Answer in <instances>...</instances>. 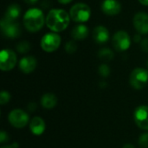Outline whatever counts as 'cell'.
Listing matches in <instances>:
<instances>
[{
    "label": "cell",
    "instance_id": "6da1fadb",
    "mask_svg": "<svg viewBox=\"0 0 148 148\" xmlns=\"http://www.w3.org/2000/svg\"><path fill=\"white\" fill-rule=\"evenodd\" d=\"M70 19V16L66 10L62 9H52L49 11L45 18V23L50 30L58 33L68 28Z\"/></svg>",
    "mask_w": 148,
    "mask_h": 148
},
{
    "label": "cell",
    "instance_id": "7a4b0ae2",
    "mask_svg": "<svg viewBox=\"0 0 148 148\" xmlns=\"http://www.w3.org/2000/svg\"><path fill=\"white\" fill-rule=\"evenodd\" d=\"M23 25L29 32H36L40 30L44 23L45 18L42 10L37 8H31L28 10L23 17Z\"/></svg>",
    "mask_w": 148,
    "mask_h": 148
},
{
    "label": "cell",
    "instance_id": "3957f363",
    "mask_svg": "<svg viewBox=\"0 0 148 148\" xmlns=\"http://www.w3.org/2000/svg\"><path fill=\"white\" fill-rule=\"evenodd\" d=\"M69 16L76 23H85L91 16V9L87 3H77L71 7Z\"/></svg>",
    "mask_w": 148,
    "mask_h": 148
},
{
    "label": "cell",
    "instance_id": "277c9868",
    "mask_svg": "<svg viewBox=\"0 0 148 148\" xmlns=\"http://www.w3.org/2000/svg\"><path fill=\"white\" fill-rule=\"evenodd\" d=\"M40 45L45 52H54L61 45V36L56 32L47 33L42 37Z\"/></svg>",
    "mask_w": 148,
    "mask_h": 148
},
{
    "label": "cell",
    "instance_id": "5b68a950",
    "mask_svg": "<svg viewBox=\"0 0 148 148\" xmlns=\"http://www.w3.org/2000/svg\"><path fill=\"white\" fill-rule=\"evenodd\" d=\"M148 82V71L143 68L134 69L129 78L130 85L135 89H142Z\"/></svg>",
    "mask_w": 148,
    "mask_h": 148
},
{
    "label": "cell",
    "instance_id": "8992f818",
    "mask_svg": "<svg viewBox=\"0 0 148 148\" xmlns=\"http://www.w3.org/2000/svg\"><path fill=\"white\" fill-rule=\"evenodd\" d=\"M112 43L114 48L120 52L126 51L130 48L131 38L127 31L119 30L117 31L112 38Z\"/></svg>",
    "mask_w": 148,
    "mask_h": 148
},
{
    "label": "cell",
    "instance_id": "52a82bcc",
    "mask_svg": "<svg viewBox=\"0 0 148 148\" xmlns=\"http://www.w3.org/2000/svg\"><path fill=\"white\" fill-rule=\"evenodd\" d=\"M16 53L9 49H3L0 53V69L2 71H10L16 64Z\"/></svg>",
    "mask_w": 148,
    "mask_h": 148
},
{
    "label": "cell",
    "instance_id": "ba28073f",
    "mask_svg": "<svg viewBox=\"0 0 148 148\" xmlns=\"http://www.w3.org/2000/svg\"><path fill=\"white\" fill-rule=\"evenodd\" d=\"M9 122L16 128H23L29 122V115L21 109L12 110L8 116Z\"/></svg>",
    "mask_w": 148,
    "mask_h": 148
},
{
    "label": "cell",
    "instance_id": "9c48e42d",
    "mask_svg": "<svg viewBox=\"0 0 148 148\" xmlns=\"http://www.w3.org/2000/svg\"><path fill=\"white\" fill-rule=\"evenodd\" d=\"M0 26H1V30H2L3 35L6 37L16 38L20 36L22 34L21 26L16 22L10 23V22L5 21L4 19H2L0 23Z\"/></svg>",
    "mask_w": 148,
    "mask_h": 148
},
{
    "label": "cell",
    "instance_id": "30bf717a",
    "mask_svg": "<svg viewBox=\"0 0 148 148\" xmlns=\"http://www.w3.org/2000/svg\"><path fill=\"white\" fill-rule=\"evenodd\" d=\"M134 118L136 125L140 129L148 131V106L138 107L134 111Z\"/></svg>",
    "mask_w": 148,
    "mask_h": 148
},
{
    "label": "cell",
    "instance_id": "8fae6325",
    "mask_svg": "<svg viewBox=\"0 0 148 148\" xmlns=\"http://www.w3.org/2000/svg\"><path fill=\"white\" fill-rule=\"evenodd\" d=\"M134 26L139 34H148V14L145 12L136 13L134 16Z\"/></svg>",
    "mask_w": 148,
    "mask_h": 148
},
{
    "label": "cell",
    "instance_id": "7c38bea8",
    "mask_svg": "<svg viewBox=\"0 0 148 148\" xmlns=\"http://www.w3.org/2000/svg\"><path fill=\"white\" fill-rule=\"evenodd\" d=\"M101 10L108 16H115L121 12V4L118 0H104L101 3Z\"/></svg>",
    "mask_w": 148,
    "mask_h": 148
},
{
    "label": "cell",
    "instance_id": "4fadbf2b",
    "mask_svg": "<svg viewBox=\"0 0 148 148\" xmlns=\"http://www.w3.org/2000/svg\"><path fill=\"white\" fill-rule=\"evenodd\" d=\"M37 65V61L34 56H28L23 57L19 61V69L24 74H29L33 72Z\"/></svg>",
    "mask_w": 148,
    "mask_h": 148
},
{
    "label": "cell",
    "instance_id": "5bb4252c",
    "mask_svg": "<svg viewBox=\"0 0 148 148\" xmlns=\"http://www.w3.org/2000/svg\"><path fill=\"white\" fill-rule=\"evenodd\" d=\"M93 38L97 43H100V44L105 43L110 38L109 31L105 26L98 25L93 30Z\"/></svg>",
    "mask_w": 148,
    "mask_h": 148
},
{
    "label": "cell",
    "instance_id": "9a60e30c",
    "mask_svg": "<svg viewBox=\"0 0 148 148\" xmlns=\"http://www.w3.org/2000/svg\"><path fill=\"white\" fill-rule=\"evenodd\" d=\"M21 11H22V9L19 4L11 3L7 7L3 19H4L7 22H10V23H14L20 16Z\"/></svg>",
    "mask_w": 148,
    "mask_h": 148
},
{
    "label": "cell",
    "instance_id": "2e32d148",
    "mask_svg": "<svg viewBox=\"0 0 148 148\" xmlns=\"http://www.w3.org/2000/svg\"><path fill=\"white\" fill-rule=\"evenodd\" d=\"M46 128V125L44 121L40 117H34L29 123V129L31 133L36 136L42 135Z\"/></svg>",
    "mask_w": 148,
    "mask_h": 148
},
{
    "label": "cell",
    "instance_id": "e0dca14e",
    "mask_svg": "<svg viewBox=\"0 0 148 148\" xmlns=\"http://www.w3.org/2000/svg\"><path fill=\"white\" fill-rule=\"evenodd\" d=\"M71 36L75 41H81L88 36V29L84 24H78L75 26L71 31Z\"/></svg>",
    "mask_w": 148,
    "mask_h": 148
},
{
    "label": "cell",
    "instance_id": "ac0fdd59",
    "mask_svg": "<svg viewBox=\"0 0 148 148\" xmlns=\"http://www.w3.org/2000/svg\"><path fill=\"white\" fill-rule=\"evenodd\" d=\"M41 104L45 109H52L57 104V98L52 93H46L41 98Z\"/></svg>",
    "mask_w": 148,
    "mask_h": 148
},
{
    "label": "cell",
    "instance_id": "d6986e66",
    "mask_svg": "<svg viewBox=\"0 0 148 148\" xmlns=\"http://www.w3.org/2000/svg\"><path fill=\"white\" fill-rule=\"evenodd\" d=\"M98 56H99V58L101 60H102L104 62H110V61H112L114 59V52L110 49L103 48V49L99 50Z\"/></svg>",
    "mask_w": 148,
    "mask_h": 148
},
{
    "label": "cell",
    "instance_id": "ffe728a7",
    "mask_svg": "<svg viewBox=\"0 0 148 148\" xmlns=\"http://www.w3.org/2000/svg\"><path fill=\"white\" fill-rule=\"evenodd\" d=\"M31 45L28 41H22L17 43L16 45V50L21 54H26L30 50Z\"/></svg>",
    "mask_w": 148,
    "mask_h": 148
},
{
    "label": "cell",
    "instance_id": "44dd1931",
    "mask_svg": "<svg viewBox=\"0 0 148 148\" xmlns=\"http://www.w3.org/2000/svg\"><path fill=\"white\" fill-rule=\"evenodd\" d=\"M65 50L68 54H74L77 50V44L75 40L68 41L65 44Z\"/></svg>",
    "mask_w": 148,
    "mask_h": 148
},
{
    "label": "cell",
    "instance_id": "7402d4cb",
    "mask_svg": "<svg viewBox=\"0 0 148 148\" xmlns=\"http://www.w3.org/2000/svg\"><path fill=\"white\" fill-rule=\"evenodd\" d=\"M98 71H99V74L101 75V76H102V77H104V78L109 76L110 72H111L109 66L107 65V64H105V63L100 65V67H99V69H98Z\"/></svg>",
    "mask_w": 148,
    "mask_h": 148
},
{
    "label": "cell",
    "instance_id": "603a6c76",
    "mask_svg": "<svg viewBox=\"0 0 148 148\" xmlns=\"http://www.w3.org/2000/svg\"><path fill=\"white\" fill-rule=\"evenodd\" d=\"M10 101V95L8 91L3 90L0 94V104L4 105L7 104Z\"/></svg>",
    "mask_w": 148,
    "mask_h": 148
},
{
    "label": "cell",
    "instance_id": "cb8c5ba5",
    "mask_svg": "<svg viewBox=\"0 0 148 148\" xmlns=\"http://www.w3.org/2000/svg\"><path fill=\"white\" fill-rule=\"evenodd\" d=\"M139 145L142 148H148V133L142 134L139 137Z\"/></svg>",
    "mask_w": 148,
    "mask_h": 148
},
{
    "label": "cell",
    "instance_id": "d4e9b609",
    "mask_svg": "<svg viewBox=\"0 0 148 148\" xmlns=\"http://www.w3.org/2000/svg\"><path fill=\"white\" fill-rule=\"evenodd\" d=\"M140 47L144 52H148V38L142 39V41L140 42Z\"/></svg>",
    "mask_w": 148,
    "mask_h": 148
},
{
    "label": "cell",
    "instance_id": "484cf974",
    "mask_svg": "<svg viewBox=\"0 0 148 148\" xmlns=\"http://www.w3.org/2000/svg\"><path fill=\"white\" fill-rule=\"evenodd\" d=\"M8 140H9L8 134L4 131H1V133H0V143L3 144V143L6 142Z\"/></svg>",
    "mask_w": 148,
    "mask_h": 148
},
{
    "label": "cell",
    "instance_id": "4316f807",
    "mask_svg": "<svg viewBox=\"0 0 148 148\" xmlns=\"http://www.w3.org/2000/svg\"><path fill=\"white\" fill-rule=\"evenodd\" d=\"M28 109L30 111V112H33L36 109V103H29L28 105Z\"/></svg>",
    "mask_w": 148,
    "mask_h": 148
},
{
    "label": "cell",
    "instance_id": "83f0119b",
    "mask_svg": "<svg viewBox=\"0 0 148 148\" xmlns=\"http://www.w3.org/2000/svg\"><path fill=\"white\" fill-rule=\"evenodd\" d=\"M134 41L135 42H141L142 40H141V36H140V34H135L134 35Z\"/></svg>",
    "mask_w": 148,
    "mask_h": 148
},
{
    "label": "cell",
    "instance_id": "f1b7e54d",
    "mask_svg": "<svg viewBox=\"0 0 148 148\" xmlns=\"http://www.w3.org/2000/svg\"><path fill=\"white\" fill-rule=\"evenodd\" d=\"M23 1H24V3H26L27 4L33 5V4H35L38 0H23Z\"/></svg>",
    "mask_w": 148,
    "mask_h": 148
},
{
    "label": "cell",
    "instance_id": "f546056e",
    "mask_svg": "<svg viewBox=\"0 0 148 148\" xmlns=\"http://www.w3.org/2000/svg\"><path fill=\"white\" fill-rule=\"evenodd\" d=\"M57 1L62 4H67V3H69L70 2H72L73 0H57Z\"/></svg>",
    "mask_w": 148,
    "mask_h": 148
},
{
    "label": "cell",
    "instance_id": "4dcf8cb0",
    "mask_svg": "<svg viewBox=\"0 0 148 148\" xmlns=\"http://www.w3.org/2000/svg\"><path fill=\"white\" fill-rule=\"evenodd\" d=\"M139 2L145 6H148V0H139Z\"/></svg>",
    "mask_w": 148,
    "mask_h": 148
},
{
    "label": "cell",
    "instance_id": "1f68e13d",
    "mask_svg": "<svg viewBox=\"0 0 148 148\" xmlns=\"http://www.w3.org/2000/svg\"><path fill=\"white\" fill-rule=\"evenodd\" d=\"M123 148H135L134 147V145H132V144H126Z\"/></svg>",
    "mask_w": 148,
    "mask_h": 148
},
{
    "label": "cell",
    "instance_id": "d6a6232c",
    "mask_svg": "<svg viewBox=\"0 0 148 148\" xmlns=\"http://www.w3.org/2000/svg\"><path fill=\"white\" fill-rule=\"evenodd\" d=\"M1 148H15L12 145H10V146H4V147H2Z\"/></svg>",
    "mask_w": 148,
    "mask_h": 148
},
{
    "label": "cell",
    "instance_id": "836d02e7",
    "mask_svg": "<svg viewBox=\"0 0 148 148\" xmlns=\"http://www.w3.org/2000/svg\"><path fill=\"white\" fill-rule=\"evenodd\" d=\"M147 67H148V61H147Z\"/></svg>",
    "mask_w": 148,
    "mask_h": 148
}]
</instances>
